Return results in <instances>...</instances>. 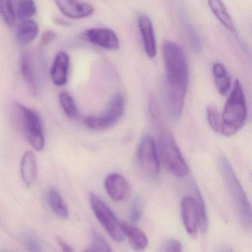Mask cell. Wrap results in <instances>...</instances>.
Instances as JSON below:
<instances>
[{
  "instance_id": "30",
  "label": "cell",
  "mask_w": 252,
  "mask_h": 252,
  "mask_svg": "<svg viewBox=\"0 0 252 252\" xmlns=\"http://www.w3.org/2000/svg\"><path fill=\"white\" fill-rule=\"evenodd\" d=\"M164 252H183L182 245L175 239H170L165 245Z\"/></svg>"
},
{
  "instance_id": "22",
  "label": "cell",
  "mask_w": 252,
  "mask_h": 252,
  "mask_svg": "<svg viewBox=\"0 0 252 252\" xmlns=\"http://www.w3.org/2000/svg\"><path fill=\"white\" fill-rule=\"evenodd\" d=\"M0 17L8 27L15 26L17 14L12 1L0 0Z\"/></svg>"
},
{
  "instance_id": "32",
  "label": "cell",
  "mask_w": 252,
  "mask_h": 252,
  "mask_svg": "<svg viewBox=\"0 0 252 252\" xmlns=\"http://www.w3.org/2000/svg\"><path fill=\"white\" fill-rule=\"evenodd\" d=\"M57 242H58L60 247L62 248V250H63V252H73V248L69 246V244H67L63 239L59 237V238H57Z\"/></svg>"
},
{
  "instance_id": "24",
  "label": "cell",
  "mask_w": 252,
  "mask_h": 252,
  "mask_svg": "<svg viewBox=\"0 0 252 252\" xmlns=\"http://www.w3.org/2000/svg\"><path fill=\"white\" fill-rule=\"evenodd\" d=\"M60 102L64 113L70 119L78 116V109L73 96L68 92L63 91L60 94Z\"/></svg>"
},
{
  "instance_id": "17",
  "label": "cell",
  "mask_w": 252,
  "mask_h": 252,
  "mask_svg": "<svg viewBox=\"0 0 252 252\" xmlns=\"http://www.w3.org/2000/svg\"><path fill=\"white\" fill-rule=\"evenodd\" d=\"M39 32V26L36 22L32 20H24L17 27L16 37L21 45H29L35 40Z\"/></svg>"
},
{
  "instance_id": "34",
  "label": "cell",
  "mask_w": 252,
  "mask_h": 252,
  "mask_svg": "<svg viewBox=\"0 0 252 252\" xmlns=\"http://www.w3.org/2000/svg\"><path fill=\"white\" fill-rule=\"evenodd\" d=\"M233 252L232 249L231 248H224V249H222L220 250V252Z\"/></svg>"
},
{
  "instance_id": "16",
  "label": "cell",
  "mask_w": 252,
  "mask_h": 252,
  "mask_svg": "<svg viewBox=\"0 0 252 252\" xmlns=\"http://www.w3.org/2000/svg\"><path fill=\"white\" fill-rule=\"evenodd\" d=\"M20 171L23 182L27 187H31L36 179L37 166L36 156L32 151H27L23 155L20 163Z\"/></svg>"
},
{
  "instance_id": "14",
  "label": "cell",
  "mask_w": 252,
  "mask_h": 252,
  "mask_svg": "<svg viewBox=\"0 0 252 252\" xmlns=\"http://www.w3.org/2000/svg\"><path fill=\"white\" fill-rule=\"evenodd\" d=\"M70 63V57L67 53L62 51L57 54L51 72V79L54 85L62 87L67 84Z\"/></svg>"
},
{
  "instance_id": "19",
  "label": "cell",
  "mask_w": 252,
  "mask_h": 252,
  "mask_svg": "<svg viewBox=\"0 0 252 252\" xmlns=\"http://www.w3.org/2000/svg\"><path fill=\"white\" fill-rule=\"evenodd\" d=\"M46 199L48 206L57 217L62 219H67L69 218L70 212L68 208L57 189L54 188L49 189L47 192Z\"/></svg>"
},
{
  "instance_id": "29",
  "label": "cell",
  "mask_w": 252,
  "mask_h": 252,
  "mask_svg": "<svg viewBox=\"0 0 252 252\" xmlns=\"http://www.w3.org/2000/svg\"><path fill=\"white\" fill-rule=\"evenodd\" d=\"M141 200L139 198H135L132 203V208H131L130 220L133 223H136L139 221L141 216Z\"/></svg>"
},
{
  "instance_id": "21",
  "label": "cell",
  "mask_w": 252,
  "mask_h": 252,
  "mask_svg": "<svg viewBox=\"0 0 252 252\" xmlns=\"http://www.w3.org/2000/svg\"><path fill=\"white\" fill-rule=\"evenodd\" d=\"M208 4L214 15L220 22L221 24L230 32H235L234 22L230 14H228L223 2L216 0V1H209Z\"/></svg>"
},
{
  "instance_id": "20",
  "label": "cell",
  "mask_w": 252,
  "mask_h": 252,
  "mask_svg": "<svg viewBox=\"0 0 252 252\" xmlns=\"http://www.w3.org/2000/svg\"><path fill=\"white\" fill-rule=\"evenodd\" d=\"M212 74L215 86L221 95H225L231 88V78L223 64L215 63L212 66Z\"/></svg>"
},
{
  "instance_id": "23",
  "label": "cell",
  "mask_w": 252,
  "mask_h": 252,
  "mask_svg": "<svg viewBox=\"0 0 252 252\" xmlns=\"http://www.w3.org/2000/svg\"><path fill=\"white\" fill-rule=\"evenodd\" d=\"M196 206H197V216H198L199 230L202 233H206L209 226V220H208L207 212H206V205L203 200L202 194H200L198 189H196Z\"/></svg>"
},
{
  "instance_id": "25",
  "label": "cell",
  "mask_w": 252,
  "mask_h": 252,
  "mask_svg": "<svg viewBox=\"0 0 252 252\" xmlns=\"http://www.w3.org/2000/svg\"><path fill=\"white\" fill-rule=\"evenodd\" d=\"M36 4L32 0H22L17 2L16 14L21 20H28L36 13Z\"/></svg>"
},
{
  "instance_id": "28",
  "label": "cell",
  "mask_w": 252,
  "mask_h": 252,
  "mask_svg": "<svg viewBox=\"0 0 252 252\" xmlns=\"http://www.w3.org/2000/svg\"><path fill=\"white\" fill-rule=\"evenodd\" d=\"M24 244L29 252H42L40 243L33 234H27L25 237Z\"/></svg>"
},
{
  "instance_id": "11",
  "label": "cell",
  "mask_w": 252,
  "mask_h": 252,
  "mask_svg": "<svg viewBox=\"0 0 252 252\" xmlns=\"http://www.w3.org/2000/svg\"><path fill=\"white\" fill-rule=\"evenodd\" d=\"M181 217L186 231L194 237L198 232V216L195 199L191 197H183L181 204Z\"/></svg>"
},
{
  "instance_id": "3",
  "label": "cell",
  "mask_w": 252,
  "mask_h": 252,
  "mask_svg": "<svg viewBox=\"0 0 252 252\" xmlns=\"http://www.w3.org/2000/svg\"><path fill=\"white\" fill-rule=\"evenodd\" d=\"M247 117V107L241 84L234 82V88L229 95L221 115L222 122V135L231 136L241 129Z\"/></svg>"
},
{
  "instance_id": "26",
  "label": "cell",
  "mask_w": 252,
  "mask_h": 252,
  "mask_svg": "<svg viewBox=\"0 0 252 252\" xmlns=\"http://www.w3.org/2000/svg\"><path fill=\"white\" fill-rule=\"evenodd\" d=\"M206 117L208 123L215 132L222 135V122L221 115L218 113V110L212 106H209L206 109Z\"/></svg>"
},
{
  "instance_id": "9",
  "label": "cell",
  "mask_w": 252,
  "mask_h": 252,
  "mask_svg": "<svg viewBox=\"0 0 252 252\" xmlns=\"http://www.w3.org/2000/svg\"><path fill=\"white\" fill-rule=\"evenodd\" d=\"M81 37L90 43L107 50H118L120 46L119 37L114 31L107 28H94L85 31Z\"/></svg>"
},
{
  "instance_id": "15",
  "label": "cell",
  "mask_w": 252,
  "mask_h": 252,
  "mask_svg": "<svg viewBox=\"0 0 252 252\" xmlns=\"http://www.w3.org/2000/svg\"><path fill=\"white\" fill-rule=\"evenodd\" d=\"M122 231L125 237H127L131 247L138 252H143L149 244L147 234L138 227L129 222H122Z\"/></svg>"
},
{
  "instance_id": "18",
  "label": "cell",
  "mask_w": 252,
  "mask_h": 252,
  "mask_svg": "<svg viewBox=\"0 0 252 252\" xmlns=\"http://www.w3.org/2000/svg\"><path fill=\"white\" fill-rule=\"evenodd\" d=\"M21 69L26 84L32 92L36 94L38 91L37 77L36 76L34 64L30 53L26 52L23 54L21 60Z\"/></svg>"
},
{
  "instance_id": "7",
  "label": "cell",
  "mask_w": 252,
  "mask_h": 252,
  "mask_svg": "<svg viewBox=\"0 0 252 252\" xmlns=\"http://www.w3.org/2000/svg\"><path fill=\"white\" fill-rule=\"evenodd\" d=\"M90 203L95 218L105 228L110 237L115 241H124L125 237L122 231V222H119L108 206L94 194H91L90 196Z\"/></svg>"
},
{
  "instance_id": "33",
  "label": "cell",
  "mask_w": 252,
  "mask_h": 252,
  "mask_svg": "<svg viewBox=\"0 0 252 252\" xmlns=\"http://www.w3.org/2000/svg\"><path fill=\"white\" fill-rule=\"evenodd\" d=\"M57 24L63 25V26H67V22L64 21V20H61V19H60H60H57Z\"/></svg>"
},
{
  "instance_id": "10",
  "label": "cell",
  "mask_w": 252,
  "mask_h": 252,
  "mask_svg": "<svg viewBox=\"0 0 252 252\" xmlns=\"http://www.w3.org/2000/svg\"><path fill=\"white\" fill-rule=\"evenodd\" d=\"M106 191L114 201L126 200L131 194V186L127 180L117 173L109 175L104 181Z\"/></svg>"
},
{
  "instance_id": "8",
  "label": "cell",
  "mask_w": 252,
  "mask_h": 252,
  "mask_svg": "<svg viewBox=\"0 0 252 252\" xmlns=\"http://www.w3.org/2000/svg\"><path fill=\"white\" fill-rule=\"evenodd\" d=\"M137 161L141 170L150 178H156L160 172V160L157 146L150 135L141 139L137 150Z\"/></svg>"
},
{
  "instance_id": "6",
  "label": "cell",
  "mask_w": 252,
  "mask_h": 252,
  "mask_svg": "<svg viewBox=\"0 0 252 252\" xmlns=\"http://www.w3.org/2000/svg\"><path fill=\"white\" fill-rule=\"evenodd\" d=\"M126 107V99L122 94H116L108 107L101 116H89L84 119V123L89 129L105 130L114 126L123 116Z\"/></svg>"
},
{
  "instance_id": "31",
  "label": "cell",
  "mask_w": 252,
  "mask_h": 252,
  "mask_svg": "<svg viewBox=\"0 0 252 252\" xmlns=\"http://www.w3.org/2000/svg\"><path fill=\"white\" fill-rule=\"evenodd\" d=\"M56 38V33L52 31H46L42 33L40 39V46L45 47Z\"/></svg>"
},
{
  "instance_id": "4",
  "label": "cell",
  "mask_w": 252,
  "mask_h": 252,
  "mask_svg": "<svg viewBox=\"0 0 252 252\" xmlns=\"http://www.w3.org/2000/svg\"><path fill=\"white\" fill-rule=\"evenodd\" d=\"M14 111L16 120L29 144L36 151L43 150L45 141L40 116L20 103L14 104Z\"/></svg>"
},
{
  "instance_id": "13",
  "label": "cell",
  "mask_w": 252,
  "mask_h": 252,
  "mask_svg": "<svg viewBox=\"0 0 252 252\" xmlns=\"http://www.w3.org/2000/svg\"><path fill=\"white\" fill-rule=\"evenodd\" d=\"M56 4L65 17L74 20L89 17L94 11V6L85 2L57 1Z\"/></svg>"
},
{
  "instance_id": "5",
  "label": "cell",
  "mask_w": 252,
  "mask_h": 252,
  "mask_svg": "<svg viewBox=\"0 0 252 252\" xmlns=\"http://www.w3.org/2000/svg\"><path fill=\"white\" fill-rule=\"evenodd\" d=\"M158 150L162 163L171 174L178 178H184L188 175V165L170 134L164 133L160 137Z\"/></svg>"
},
{
  "instance_id": "1",
  "label": "cell",
  "mask_w": 252,
  "mask_h": 252,
  "mask_svg": "<svg viewBox=\"0 0 252 252\" xmlns=\"http://www.w3.org/2000/svg\"><path fill=\"white\" fill-rule=\"evenodd\" d=\"M163 55L166 75V109L172 120L178 122L182 115L188 85L187 59L181 47L171 41L163 44Z\"/></svg>"
},
{
  "instance_id": "2",
  "label": "cell",
  "mask_w": 252,
  "mask_h": 252,
  "mask_svg": "<svg viewBox=\"0 0 252 252\" xmlns=\"http://www.w3.org/2000/svg\"><path fill=\"white\" fill-rule=\"evenodd\" d=\"M218 163L225 187L231 196L240 221L246 229L250 230L252 228V209L241 184L225 156L221 155L220 156Z\"/></svg>"
},
{
  "instance_id": "27",
  "label": "cell",
  "mask_w": 252,
  "mask_h": 252,
  "mask_svg": "<svg viewBox=\"0 0 252 252\" xmlns=\"http://www.w3.org/2000/svg\"><path fill=\"white\" fill-rule=\"evenodd\" d=\"M84 252H112V250L105 239L99 233L94 231L93 233L92 244Z\"/></svg>"
},
{
  "instance_id": "12",
  "label": "cell",
  "mask_w": 252,
  "mask_h": 252,
  "mask_svg": "<svg viewBox=\"0 0 252 252\" xmlns=\"http://www.w3.org/2000/svg\"><path fill=\"white\" fill-rule=\"evenodd\" d=\"M138 24L146 54L150 58H154L157 54V45L153 23L148 16L141 14L138 18Z\"/></svg>"
}]
</instances>
